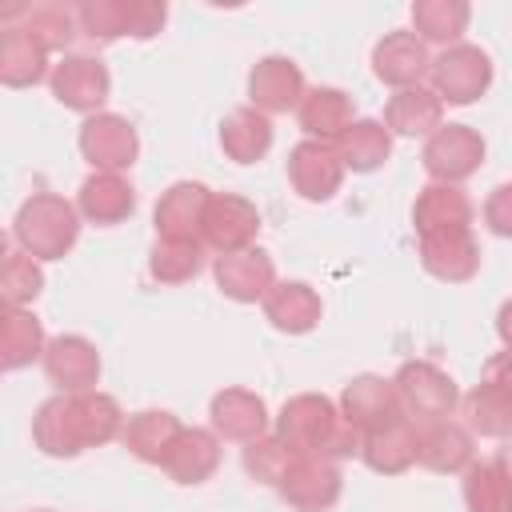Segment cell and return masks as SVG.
Wrapping results in <instances>:
<instances>
[{"instance_id":"7a4b0ae2","label":"cell","mask_w":512,"mask_h":512,"mask_svg":"<svg viewBox=\"0 0 512 512\" xmlns=\"http://www.w3.org/2000/svg\"><path fill=\"white\" fill-rule=\"evenodd\" d=\"M12 236L32 260H64L80 240V208L56 192H32L12 220Z\"/></svg>"},{"instance_id":"7c38bea8","label":"cell","mask_w":512,"mask_h":512,"mask_svg":"<svg viewBox=\"0 0 512 512\" xmlns=\"http://www.w3.org/2000/svg\"><path fill=\"white\" fill-rule=\"evenodd\" d=\"M48 84H52V96L64 108L88 112V116H96L100 104L112 92V76H108V68L96 56H64L60 64H52Z\"/></svg>"},{"instance_id":"836d02e7","label":"cell","mask_w":512,"mask_h":512,"mask_svg":"<svg viewBox=\"0 0 512 512\" xmlns=\"http://www.w3.org/2000/svg\"><path fill=\"white\" fill-rule=\"evenodd\" d=\"M336 152L348 172H376L392 156V132L384 120H352V128L336 140Z\"/></svg>"},{"instance_id":"6da1fadb","label":"cell","mask_w":512,"mask_h":512,"mask_svg":"<svg viewBox=\"0 0 512 512\" xmlns=\"http://www.w3.org/2000/svg\"><path fill=\"white\" fill-rule=\"evenodd\" d=\"M276 436L288 440L300 456H324V460L360 456V432L340 416V404H332L320 392H300L284 400L276 416Z\"/></svg>"},{"instance_id":"83f0119b","label":"cell","mask_w":512,"mask_h":512,"mask_svg":"<svg viewBox=\"0 0 512 512\" xmlns=\"http://www.w3.org/2000/svg\"><path fill=\"white\" fill-rule=\"evenodd\" d=\"M220 148L232 164H256L268 156L272 148V120L264 112H256L252 104L232 108L220 124Z\"/></svg>"},{"instance_id":"4316f807","label":"cell","mask_w":512,"mask_h":512,"mask_svg":"<svg viewBox=\"0 0 512 512\" xmlns=\"http://www.w3.org/2000/svg\"><path fill=\"white\" fill-rule=\"evenodd\" d=\"M384 128L392 136H432L436 128H444V100L432 88H404L392 92L388 108H384Z\"/></svg>"},{"instance_id":"8d00e7d4","label":"cell","mask_w":512,"mask_h":512,"mask_svg":"<svg viewBox=\"0 0 512 512\" xmlns=\"http://www.w3.org/2000/svg\"><path fill=\"white\" fill-rule=\"evenodd\" d=\"M300 460V452L288 444V440H280L276 432H268V436H260V440H252V444H244V468H248V476L256 480V484H268V488H280V480L288 476V468Z\"/></svg>"},{"instance_id":"d4e9b609","label":"cell","mask_w":512,"mask_h":512,"mask_svg":"<svg viewBox=\"0 0 512 512\" xmlns=\"http://www.w3.org/2000/svg\"><path fill=\"white\" fill-rule=\"evenodd\" d=\"M296 120H300V128H304V136L308 140H328V144H336L348 128H352V96L344 92V88H328V84H320V88H308V96L300 100V108H296Z\"/></svg>"},{"instance_id":"4dcf8cb0","label":"cell","mask_w":512,"mask_h":512,"mask_svg":"<svg viewBox=\"0 0 512 512\" xmlns=\"http://www.w3.org/2000/svg\"><path fill=\"white\" fill-rule=\"evenodd\" d=\"M180 420L172 416V412H164V408H144V412H136V416H128V424H124V448L136 456V460H144V464H164V456H168V448H172V440L180 436Z\"/></svg>"},{"instance_id":"30bf717a","label":"cell","mask_w":512,"mask_h":512,"mask_svg":"<svg viewBox=\"0 0 512 512\" xmlns=\"http://www.w3.org/2000/svg\"><path fill=\"white\" fill-rule=\"evenodd\" d=\"M476 440L468 432V424L444 416V420H428V424H416V464L428 468V472H440V476H456V472H468L476 460Z\"/></svg>"},{"instance_id":"d590c367","label":"cell","mask_w":512,"mask_h":512,"mask_svg":"<svg viewBox=\"0 0 512 512\" xmlns=\"http://www.w3.org/2000/svg\"><path fill=\"white\" fill-rule=\"evenodd\" d=\"M76 404V420H80V432H84V444L88 448H100V444H112L116 436H124V412L120 404L108 396V392H80L72 396Z\"/></svg>"},{"instance_id":"9c48e42d","label":"cell","mask_w":512,"mask_h":512,"mask_svg":"<svg viewBox=\"0 0 512 512\" xmlns=\"http://www.w3.org/2000/svg\"><path fill=\"white\" fill-rule=\"evenodd\" d=\"M340 416H344L360 436H368V432H380V428H392V424L408 420V416H404V408H400L396 384H392V380H384V376H372V372L352 376V380L344 384V392H340Z\"/></svg>"},{"instance_id":"74e56055","label":"cell","mask_w":512,"mask_h":512,"mask_svg":"<svg viewBox=\"0 0 512 512\" xmlns=\"http://www.w3.org/2000/svg\"><path fill=\"white\" fill-rule=\"evenodd\" d=\"M24 32H32L48 52H64L80 36V16L68 4H36L24 12Z\"/></svg>"},{"instance_id":"44dd1931","label":"cell","mask_w":512,"mask_h":512,"mask_svg":"<svg viewBox=\"0 0 512 512\" xmlns=\"http://www.w3.org/2000/svg\"><path fill=\"white\" fill-rule=\"evenodd\" d=\"M264 316L276 332H288V336H304L320 324L324 316V304H320V292L304 280H276L272 292L264 296Z\"/></svg>"},{"instance_id":"f35d334b","label":"cell","mask_w":512,"mask_h":512,"mask_svg":"<svg viewBox=\"0 0 512 512\" xmlns=\"http://www.w3.org/2000/svg\"><path fill=\"white\" fill-rule=\"evenodd\" d=\"M464 504L468 512H512L508 484L496 460H480L464 472Z\"/></svg>"},{"instance_id":"3957f363","label":"cell","mask_w":512,"mask_h":512,"mask_svg":"<svg viewBox=\"0 0 512 512\" xmlns=\"http://www.w3.org/2000/svg\"><path fill=\"white\" fill-rule=\"evenodd\" d=\"M396 384V396H400V408L412 424H428V420H444L456 412L460 404V388L456 380L436 368L432 360H404L392 376Z\"/></svg>"},{"instance_id":"ee69618b","label":"cell","mask_w":512,"mask_h":512,"mask_svg":"<svg viewBox=\"0 0 512 512\" xmlns=\"http://www.w3.org/2000/svg\"><path fill=\"white\" fill-rule=\"evenodd\" d=\"M484 384H492V388L512 396V348H504V352L484 360Z\"/></svg>"},{"instance_id":"60d3db41","label":"cell","mask_w":512,"mask_h":512,"mask_svg":"<svg viewBox=\"0 0 512 512\" xmlns=\"http://www.w3.org/2000/svg\"><path fill=\"white\" fill-rule=\"evenodd\" d=\"M76 16H80V32L100 44L128 36V0H84Z\"/></svg>"},{"instance_id":"cb8c5ba5","label":"cell","mask_w":512,"mask_h":512,"mask_svg":"<svg viewBox=\"0 0 512 512\" xmlns=\"http://www.w3.org/2000/svg\"><path fill=\"white\" fill-rule=\"evenodd\" d=\"M160 468L176 484H204L220 468V436L212 428H180Z\"/></svg>"},{"instance_id":"5bb4252c","label":"cell","mask_w":512,"mask_h":512,"mask_svg":"<svg viewBox=\"0 0 512 512\" xmlns=\"http://www.w3.org/2000/svg\"><path fill=\"white\" fill-rule=\"evenodd\" d=\"M44 376L64 396L92 392L96 380H100V352H96V344L84 340V336H76V332L52 336L48 348H44Z\"/></svg>"},{"instance_id":"d6986e66","label":"cell","mask_w":512,"mask_h":512,"mask_svg":"<svg viewBox=\"0 0 512 512\" xmlns=\"http://www.w3.org/2000/svg\"><path fill=\"white\" fill-rule=\"evenodd\" d=\"M208 420H212V432L220 440L252 444L260 436H268V404H264V396H256L248 388L216 392L212 404H208Z\"/></svg>"},{"instance_id":"e0dca14e","label":"cell","mask_w":512,"mask_h":512,"mask_svg":"<svg viewBox=\"0 0 512 512\" xmlns=\"http://www.w3.org/2000/svg\"><path fill=\"white\" fill-rule=\"evenodd\" d=\"M212 276H216V288L236 300V304H264V296L272 292L276 284V264L264 248H244V252H232V256H216L212 264Z\"/></svg>"},{"instance_id":"4fadbf2b","label":"cell","mask_w":512,"mask_h":512,"mask_svg":"<svg viewBox=\"0 0 512 512\" xmlns=\"http://www.w3.org/2000/svg\"><path fill=\"white\" fill-rule=\"evenodd\" d=\"M304 96H308V88H304V72H300L296 60L264 56V60L252 64V72H248V100H252L256 112L280 116V112L300 108Z\"/></svg>"},{"instance_id":"7402d4cb","label":"cell","mask_w":512,"mask_h":512,"mask_svg":"<svg viewBox=\"0 0 512 512\" xmlns=\"http://www.w3.org/2000/svg\"><path fill=\"white\" fill-rule=\"evenodd\" d=\"M76 208H80L84 220H92L100 228H112V224H124L136 212V188L120 172H92L76 192Z\"/></svg>"},{"instance_id":"1f68e13d","label":"cell","mask_w":512,"mask_h":512,"mask_svg":"<svg viewBox=\"0 0 512 512\" xmlns=\"http://www.w3.org/2000/svg\"><path fill=\"white\" fill-rule=\"evenodd\" d=\"M460 412L472 436H488V440H512V396L492 388V384H476L472 392L460 396Z\"/></svg>"},{"instance_id":"7bdbcfd3","label":"cell","mask_w":512,"mask_h":512,"mask_svg":"<svg viewBox=\"0 0 512 512\" xmlns=\"http://www.w3.org/2000/svg\"><path fill=\"white\" fill-rule=\"evenodd\" d=\"M484 224H488L496 236L512 240V180H508V184H496V188L488 192V200H484Z\"/></svg>"},{"instance_id":"9a60e30c","label":"cell","mask_w":512,"mask_h":512,"mask_svg":"<svg viewBox=\"0 0 512 512\" xmlns=\"http://www.w3.org/2000/svg\"><path fill=\"white\" fill-rule=\"evenodd\" d=\"M372 72L380 84L404 92V88H420V80L432 72V56H428V44L416 36V32H388L376 48H372Z\"/></svg>"},{"instance_id":"277c9868","label":"cell","mask_w":512,"mask_h":512,"mask_svg":"<svg viewBox=\"0 0 512 512\" xmlns=\"http://www.w3.org/2000/svg\"><path fill=\"white\" fill-rule=\"evenodd\" d=\"M428 80L444 104H476L492 84V56L476 44H452L432 60Z\"/></svg>"},{"instance_id":"484cf974","label":"cell","mask_w":512,"mask_h":512,"mask_svg":"<svg viewBox=\"0 0 512 512\" xmlns=\"http://www.w3.org/2000/svg\"><path fill=\"white\" fill-rule=\"evenodd\" d=\"M44 76H52L48 72V48L32 32L8 24L4 40H0V84L4 88H32Z\"/></svg>"},{"instance_id":"7dc6e473","label":"cell","mask_w":512,"mask_h":512,"mask_svg":"<svg viewBox=\"0 0 512 512\" xmlns=\"http://www.w3.org/2000/svg\"><path fill=\"white\" fill-rule=\"evenodd\" d=\"M32 512H48V508H32Z\"/></svg>"},{"instance_id":"b9f144b4","label":"cell","mask_w":512,"mask_h":512,"mask_svg":"<svg viewBox=\"0 0 512 512\" xmlns=\"http://www.w3.org/2000/svg\"><path fill=\"white\" fill-rule=\"evenodd\" d=\"M168 20V8L160 0H128V36L132 40H152Z\"/></svg>"},{"instance_id":"f1b7e54d","label":"cell","mask_w":512,"mask_h":512,"mask_svg":"<svg viewBox=\"0 0 512 512\" xmlns=\"http://www.w3.org/2000/svg\"><path fill=\"white\" fill-rule=\"evenodd\" d=\"M44 348H48L44 324L28 308H4V316H0V368L20 372L32 360H44Z\"/></svg>"},{"instance_id":"d6a6232c","label":"cell","mask_w":512,"mask_h":512,"mask_svg":"<svg viewBox=\"0 0 512 512\" xmlns=\"http://www.w3.org/2000/svg\"><path fill=\"white\" fill-rule=\"evenodd\" d=\"M468 20H472V8L464 0H416L412 4V28L424 44H440V48L460 44Z\"/></svg>"},{"instance_id":"2e32d148","label":"cell","mask_w":512,"mask_h":512,"mask_svg":"<svg viewBox=\"0 0 512 512\" xmlns=\"http://www.w3.org/2000/svg\"><path fill=\"white\" fill-rule=\"evenodd\" d=\"M420 264L428 276L444 284H468L480 272V244L472 228L432 232V236H420Z\"/></svg>"},{"instance_id":"603a6c76","label":"cell","mask_w":512,"mask_h":512,"mask_svg":"<svg viewBox=\"0 0 512 512\" xmlns=\"http://www.w3.org/2000/svg\"><path fill=\"white\" fill-rule=\"evenodd\" d=\"M472 200L460 184H424L416 204H412V224L420 236H432V232H448V228H472Z\"/></svg>"},{"instance_id":"8fae6325","label":"cell","mask_w":512,"mask_h":512,"mask_svg":"<svg viewBox=\"0 0 512 512\" xmlns=\"http://www.w3.org/2000/svg\"><path fill=\"white\" fill-rule=\"evenodd\" d=\"M280 500L296 512H328L340 492H344V476H340V464L336 460H324V456H300L288 476L280 480Z\"/></svg>"},{"instance_id":"f6af8a7d","label":"cell","mask_w":512,"mask_h":512,"mask_svg":"<svg viewBox=\"0 0 512 512\" xmlns=\"http://www.w3.org/2000/svg\"><path fill=\"white\" fill-rule=\"evenodd\" d=\"M496 332H500L504 348H512V300L500 304V312H496Z\"/></svg>"},{"instance_id":"5b68a950","label":"cell","mask_w":512,"mask_h":512,"mask_svg":"<svg viewBox=\"0 0 512 512\" xmlns=\"http://www.w3.org/2000/svg\"><path fill=\"white\" fill-rule=\"evenodd\" d=\"M484 136L468 124H444L424 140V172L436 184H460L480 172L484 164Z\"/></svg>"},{"instance_id":"52a82bcc","label":"cell","mask_w":512,"mask_h":512,"mask_svg":"<svg viewBox=\"0 0 512 512\" xmlns=\"http://www.w3.org/2000/svg\"><path fill=\"white\" fill-rule=\"evenodd\" d=\"M260 232V212L252 200L236 196V192H212L208 212H204V228H200V244L212 248L216 256H232L256 244Z\"/></svg>"},{"instance_id":"f546056e","label":"cell","mask_w":512,"mask_h":512,"mask_svg":"<svg viewBox=\"0 0 512 512\" xmlns=\"http://www.w3.org/2000/svg\"><path fill=\"white\" fill-rule=\"evenodd\" d=\"M360 460L376 472V476H400L416 464V424L400 420L392 428L368 432L360 436Z\"/></svg>"},{"instance_id":"ffe728a7","label":"cell","mask_w":512,"mask_h":512,"mask_svg":"<svg viewBox=\"0 0 512 512\" xmlns=\"http://www.w3.org/2000/svg\"><path fill=\"white\" fill-rule=\"evenodd\" d=\"M32 440L44 456L52 460H72L80 456L88 444H84V432H80V420H76V404L72 396H48L36 416H32Z\"/></svg>"},{"instance_id":"e575fe53","label":"cell","mask_w":512,"mask_h":512,"mask_svg":"<svg viewBox=\"0 0 512 512\" xmlns=\"http://www.w3.org/2000/svg\"><path fill=\"white\" fill-rule=\"evenodd\" d=\"M204 268V244L200 240H160L148 252V276L160 284H188Z\"/></svg>"},{"instance_id":"ab89813d","label":"cell","mask_w":512,"mask_h":512,"mask_svg":"<svg viewBox=\"0 0 512 512\" xmlns=\"http://www.w3.org/2000/svg\"><path fill=\"white\" fill-rule=\"evenodd\" d=\"M0 292H4V304L8 308H28L40 292H44V272H40V260H32L28 252L12 248L4 256V268H0Z\"/></svg>"},{"instance_id":"8992f818","label":"cell","mask_w":512,"mask_h":512,"mask_svg":"<svg viewBox=\"0 0 512 512\" xmlns=\"http://www.w3.org/2000/svg\"><path fill=\"white\" fill-rule=\"evenodd\" d=\"M80 156L96 168V172H124L136 164L140 156V136L132 128L128 116H116V112H96L80 124Z\"/></svg>"},{"instance_id":"bcb514c9","label":"cell","mask_w":512,"mask_h":512,"mask_svg":"<svg viewBox=\"0 0 512 512\" xmlns=\"http://www.w3.org/2000/svg\"><path fill=\"white\" fill-rule=\"evenodd\" d=\"M496 464H500V472H504V484H508V500H512V444H504V448L496 452Z\"/></svg>"},{"instance_id":"ba28073f","label":"cell","mask_w":512,"mask_h":512,"mask_svg":"<svg viewBox=\"0 0 512 512\" xmlns=\"http://www.w3.org/2000/svg\"><path fill=\"white\" fill-rule=\"evenodd\" d=\"M344 172L348 168H344L336 144H328V140H300L288 152V184L308 204L332 200L340 192V184H344Z\"/></svg>"},{"instance_id":"ac0fdd59","label":"cell","mask_w":512,"mask_h":512,"mask_svg":"<svg viewBox=\"0 0 512 512\" xmlns=\"http://www.w3.org/2000/svg\"><path fill=\"white\" fill-rule=\"evenodd\" d=\"M212 192L200 180H176L168 192H160L152 208V224L160 240H200L204 212H208Z\"/></svg>"}]
</instances>
